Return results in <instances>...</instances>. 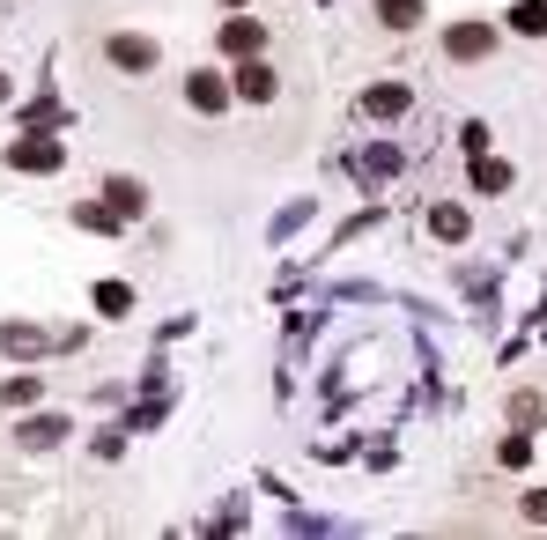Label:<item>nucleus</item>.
Returning a JSON list of instances; mask_svg holds the SVG:
<instances>
[{"label": "nucleus", "mask_w": 547, "mask_h": 540, "mask_svg": "<svg viewBox=\"0 0 547 540\" xmlns=\"http://www.w3.org/2000/svg\"><path fill=\"white\" fill-rule=\"evenodd\" d=\"M511 23H518L525 37H540V30H547V0H525V8L511 15Z\"/></svg>", "instance_id": "f257e3e1"}, {"label": "nucleus", "mask_w": 547, "mask_h": 540, "mask_svg": "<svg viewBox=\"0 0 547 540\" xmlns=\"http://www.w3.org/2000/svg\"><path fill=\"white\" fill-rule=\"evenodd\" d=\"M451 52H459V60H481V52H488V30H459V37H451Z\"/></svg>", "instance_id": "f03ea898"}, {"label": "nucleus", "mask_w": 547, "mask_h": 540, "mask_svg": "<svg viewBox=\"0 0 547 540\" xmlns=\"http://www.w3.org/2000/svg\"><path fill=\"white\" fill-rule=\"evenodd\" d=\"M111 52H119V67H148V60H156V52H148L141 37H119V45H111Z\"/></svg>", "instance_id": "7ed1b4c3"}, {"label": "nucleus", "mask_w": 547, "mask_h": 540, "mask_svg": "<svg viewBox=\"0 0 547 540\" xmlns=\"http://www.w3.org/2000/svg\"><path fill=\"white\" fill-rule=\"evenodd\" d=\"M385 8V23H414V0H377Z\"/></svg>", "instance_id": "20e7f679"}]
</instances>
